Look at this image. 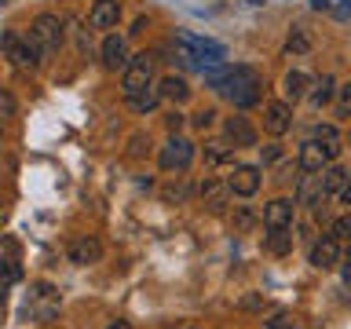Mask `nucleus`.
Returning <instances> with one entry per match:
<instances>
[{
  "mask_svg": "<svg viewBox=\"0 0 351 329\" xmlns=\"http://www.w3.org/2000/svg\"><path fill=\"white\" fill-rule=\"evenodd\" d=\"M208 84L223 99H230L238 110H249L260 103V73L252 66H219V70L205 73Z\"/></svg>",
  "mask_w": 351,
  "mask_h": 329,
  "instance_id": "1",
  "label": "nucleus"
},
{
  "mask_svg": "<svg viewBox=\"0 0 351 329\" xmlns=\"http://www.w3.org/2000/svg\"><path fill=\"white\" fill-rule=\"evenodd\" d=\"M0 48H4V55H8V62L15 66V70H37V66L44 62V51H40V44L29 37H22V33H15V29H8L4 37H0Z\"/></svg>",
  "mask_w": 351,
  "mask_h": 329,
  "instance_id": "2",
  "label": "nucleus"
},
{
  "mask_svg": "<svg viewBox=\"0 0 351 329\" xmlns=\"http://www.w3.org/2000/svg\"><path fill=\"white\" fill-rule=\"evenodd\" d=\"M150 84H154V55L139 51L136 59L125 62V73H121V92H125V99H132V95H139L143 88H150Z\"/></svg>",
  "mask_w": 351,
  "mask_h": 329,
  "instance_id": "3",
  "label": "nucleus"
},
{
  "mask_svg": "<svg viewBox=\"0 0 351 329\" xmlns=\"http://www.w3.org/2000/svg\"><path fill=\"white\" fill-rule=\"evenodd\" d=\"M29 37L40 44V51L44 55H55L62 48V40H66V29H62V19L59 15H51V11H44V15L33 19V26H29Z\"/></svg>",
  "mask_w": 351,
  "mask_h": 329,
  "instance_id": "4",
  "label": "nucleus"
},
{
  "mask_svg": "<svg viewBox=\"0 0 351 329\" xmlns=\"http://www.w3.org/2000/svg\"><path fill=\"white\" fill-rule=\"evenodd\" d=\"M191 161H194V143L183 139V136H172L161 147V154H158V164L165 172H186V169H191Z\"/></svg>",
  "mask_w": 351,
  "mask_h": 329,
  "instance_id": "5",
  "label": "nucleus"
},
{
  "mask_svg": "<svg viewBox=\"0 0 351 329\" xmlns=\"http://www.w3.org/2000/svg\"><path fill=\"white\" fill-rule=\"evenodd\" d=\"M26 311H29V318H33V322H51V318L59 315V293H55L48 282L33 285Z\"/></svg>",
  "mask_w": 351,
  "mask_h": 329,
  "instance_id": "6",
  "label": "nucleus"
},
{
  "mask_svg": "<svg viewBox=\"0 0 351 329\" xmlns=\"http://www.w3.org/2000/svg\"><path fill=\"white\" fill-rule=\"evenodd\" d=\"M293 128V110H289V103H282V99H274V103H267L263 106V132L267 136H285V132Z\"/></svg>",
  "mask_w": 351,
  "mask_h": 329,
  "instance_id": "7",
  "label": "nucleus"
},
{
  "mask_svg": "<svg viewBox=\"0 0 351 329\" xmlns=\"http://www.w3.org/2000/svg\"><path fill=\"white\" fill-rule=\"evenodd\" d=\"M260 183H263V175H260L256 164H234V172H230V180H227L230 194H238V197H252L260 191Z\"/></svg>",
  "mask_w": 351,
  "mask_h": 329,
  "instance_id": "8",
  "label": "nucleus"
},
{
  "mask_svg": "<svg viewBox=\"0 0 351 329\" xmlns=\"http://www.w3.org/2000/svg\"><path fill=\"white\" fill-rule=\"evenodd\" d=\"M99 256H103V241H99L95 234H81V238L70 245V263H77V267L99 263Z\"/></svg>",
  "mask_w": 351,
  "mask_h": 329,
  "instance_id": "9",
  "label": "nucleus"
},
{
  "mask_svg": "<svg viewBox=\"0 0 351 329\" xmlns=\"http://www.w3.org/2000/svg\"><path fill=\"white\" fill-rule=\"evenodd\" d=\"M293 212H296V202L289 197H274V202L263 205V227H293Z\"/></svg>",
  "mask_w": 351,
  "mask_h": 329,
  "instance_id": "10",
  "label": "nucleus"
},
{
  "mask_svg": "<svg viewBox=\"0 0 351 329\" xmlns=\"http://www.w3.org/2000/svg\"><path fill=\"white\" fill-rule=\"evenodd\" d=\"M121 22V4L117 0H95L92 11H88V26L92 29H114Z\"/></svg>",
  "mask_w": 351,
  "mask_h": 329,
  "instance_id": "11",
  "label": "nucleus"
},
{
  "mask_svg": "<svg viewBox=\"0 0 351 329\" xmlns=\"http://www.w3.org/2000/svg\"><path fill=\"white\" fill-rule=\"evenodd\" d=\"M340 263V241L337 238H318L311 245V267L318 271H333Z\"/></svg>",
  "mask_w": 351,
  "mask_h": 329,
  "instance_id": "12",
  "label": "nucleus"
},
{
  "mask_svg": "<svg viewBox=\"0 0 351 329\" xmlns=\"http://www.w3.org/2000/svg\"><path fill=\"white\" fill-rule=\"evenodd\" d=\"M322 202H326L322 175H318V172H307L304 180H300V186H296V205H311V208H318Z\"/></svg>",
  "mask_w": 351,
  "mask_h": 329,
  "instance_id": "13",
  "label": "nucleus"
},
{
  "mask_svg": "<svg viewBox=\"0 0 351 329\" xmlns=\"http://www.w3.org/2000/svg\"><path fill=\"white\" fill-rule=\"evenodd\" d=\"M296 164H300V172H322L326 164H329V154L322 150V143H318V139H307L304 147H300Z\"/></svg>",
  "mask_w": 351,
  "mask_h": 329,
  "instance_id": "14",
  "label": "nucleus"
},
{
  "mask_svg": "<svg viewBox=\"0 0 351 329\" xmlns=\"http://www.w3.org/2000/svg\"><path fill=\"white\" fill-rule=\"evenodd\" d=\"M223 132L234 147H256V128L249 125V117H227Z\"/></svg>",
  "mask_w": 351,
  "mask_h": 329,
  "instance_id": "15",
  "label": "nucleus"
},
{
  "mask_svg": "<svg viewBox=\"0 0 351 329\" xmlns=\"http://www.w3.org/2000/svg\"><path fill=\"white\" fill-rule=\"evenodd\" d=\"M263 249H267L271 256H285V252H293V230L289 227H271L267 234H263Z\"/></svg>",
  "mask_w": 351,
  "mask_h": 329,
  "instance_id": "16",
  "label": "nucleus"
},
{
  "mask_svg": "<svg viewBox=\"0 0 351 329\" xmlns=\"http://www.w3.org/2000/svg\"><path fill=\"white\" fill-rule=\"evenodd\" d=\"M307 73L304 70H289L282 77V95H285V103H300V99L307 95Z\"/></svg>",
  "mask_w": 351,
  "mask_h": 329,
  "instance_id": "17",
  "label": "nucleus"
},
{
  "mask_svg": "<svg viewBox=\"0 0 351 329\" xmlns=\"http://www.w3.org/2000/svg\"><path fill=\"white\" fill-rule=\"evenodd\" d=\"M227 197H230V186L227 183H219V180H205L202 183V202L213 208V212H219V208L227 205Z\"/></svg>",
  "mask_w": 351,
  "mask_h": 329,
  "instance_id": "18",
  "label": "nucleus"
},
{
  "mask_svg": "<svg viewBox=\"0 0 351 329\" xmlns=\"http://www.w3.org/2000/svg\"><path fill=\"white\" fill-rule=\"evenodd\" d=\"M125 37H117V33H110L103 40V66L106 70H117V66H125Z\"/></svg>",
  "mask_w": 351,
  "mask_h": 329,
  "instance_id": "19",
  "label": "nucleus"
},
{
  "mask_svg": "<svg viewBox=\"0 0 351 329\" xmlns=\"http://www.w3.org/2000/svg\"><path fill=\"white\" fill-rule=\"evenodd\" d=\"M311 139L322 143V150L329 154V161L340 158V132H337L333 125H315V136H311Z\"/></svg>",
  "mask_w": 351,
  "mask_h": 329,
  "instance_id": "20",
  "label": "nucleus"
},
{
  "mask_svg": "<svg viewBox=\"0 0 351 329\" xmlns=\"http://www.w3.org/2000/svg\"><path fill=\"white\" fill-rule=\"evenodd\" d=\"M344 180H348V169H340V164L329 161L322 169V191H326V197H337L340 186H344Z\"/></svg>",
  "mask_w": 351,
  "mask_h": 329,
  "instance_id": "21",
  "label": "nucleus"
},
{
  "mask_svg": "<svg viewBox=\"0 0 351 329\" xmlns=\"http://www.w3.org/2000/svg\"><path fill=\"white\" fill-rule=\"evenodd\" d=\"M158 92H161V99H172V103H186L191 99V88H186L183 77H165L158 84Z\"/></svg>",
  "mask_w": 351,
  "mask_h": 329,
  "instance_id": "22",
  "label": "nucleus"
},
{
  "mask_svg": "<svg viewBox=\"0 0 351 329\" xmlns=\"http://www.w3.org/2000/svg\"><path fill=\"white\" fill-rule=\"evenodd\" d=\"M19 278H22V267H19V260H8V263H0V304L8 300L11 285H15Z\"/></svg>",
  "mask_w": 351,
  "mask_h": 329,
  "instance_id": "23",
  "label": "nucleus"
},
{
  "mask_svg": "<svg viewBox=\"0 0 351 329\" xmlns=\"http://www.w3.org/2000/svg\"><path fill=\"white\" fill-rule=\"evenodd\" d=\"M158 103H161V92H158L154 84H150V88H143L139 95H132V99H128V106L136 110V114H150V110L158 106Z\"/></svg>",
  "mask_w": 351,
  "mask_h": 329,
  "instance_id": "24",
  "label": "nucleus"
},
{
  "mask_svg": "<svg viewBox=\"0 0 351 329\" xmlns=\"http://www.w3.org/2000/svg\"><path fill=\"white\" fill-rule=\"evenodd\" d=\"M329 99H333V77H322V81H315V88H311V106L318 110V106H326Z\"/></svg>",
  "mask_w": 351,
  "mask_h": 329,
  "instance_id": "25",
  "label": "nucleus"
},
{
  "mask_svg": "<svg viewBox=\"0 0 351 329\" xmlns=\"http://www.w3.org/2000/svg\"><path fill=\"white\" fill-rule=\"evenodd\" d=\"M329 238L348 241V245H351V212H348V216H340V219H333V227H329Z\"/></svg>",
  "mask_w": 351,
  "mask_h": 329,
  "instance_id": "26",
  "label": "nucleus"
},
{
  "mask_svg": "<svg viewBox=\"0 0 351 329\" xmlns=\"http://www.w3.org/2000/svg\"><path fill=\"white\" fill-rule=\"evenodd\" d=\"M337 117H351V81L337 88Z\"/></svg>",
  "mask_w": 351,
  "mask_h": 329,
  "instance_id": "27",
  "label": "nucleus"
},
{
  "mask_svg": "<svg viewBox=\"0 0 351 329\" xmlns=\"http://www.w3.org/2000/svg\"><path fill=\"white\" fill-rule=\"evenodd\" d=\"M8 260H19V241L11 234H0V263H8Z\"/></svg>",
  "mask_w": 351,
  "mask_h": 329,
  "instance_id": "28",
  "label": "nucleus"
},
{
  "mask_svg": "<svg viewBox=\"0 0 351 329\" xmlns=\"http://www.w3.org/2000/svg\"><path fill=\"white\" fill-rule=\"evenodd\" d=\"M15 99H11V92H4V88H0V121H11L15 117Z\"/></svg>",
  "mask_w": 351,
  "mask_h": 329,
  "instance_id": "29",
  "label": "nucleus"
},
{
  "mask_svg": "<svg viewBox=\"0 0 351 329\" xmlns=\"http://www.w3.org/2000/svg\"><path fill=\"white\" fill-rule=\"evenodd\" d=\"M252 223H256V212H252V208H245V205H241L238 212H234V227H238V230H249Z\"/></svg>",
  "mask_w": 351,
  "mask_h": 329,
  "instance_id": "30",
  "label": "nucleus"
},
{
  "mask_svg": "<svg viewBox=\"0 0 351 329\" xmlns=\"http://www.w3.org/2000/svg\"><path fill=\"white\" fill-rule=\"evenodd\" d=\"M289 51H307L311 48V40H307V33L304 29H293V37H289V44H285Z\"/></svg>",
  "mask_w": 351,
  "mask_h": 329,
  "instance_id": "31",
  "label": "nucleus"
},
{
  "mask_svg": "<svg viewBox=\"0 0 351 329\" xmlns=\"http://www.w3.org/2000/svg\"><path fill=\"white\" fill-rule=\"evenodd\" d=\"M219 161H230V150L227 147H208L205 150V164H219Z\"/></svg>",
  "mask_w": 351,
  "mask_h": 329,
  "instance_id": "32",
  "label": "nucleus"
},
{
  "mask_svg": "<svg viewBox=\"0 0 351 329\" xmlns=\"http://www.w3.org/2000/svg\"><path fill=\"white\" fill-rule=\"evenodd\" d=\"M143 147H150V139L143 136V132H136V136L128 139V154H132V158H139V154H143Z\"/></svg>",
  "mask_w": 351,
  "mask_h": 329,
  "instance_id": "33",
  "label": "nucleus"
},
{
  "mask_svg": "<svg viewBox=\"0 0 351 329\" xmlns=\"http://www.w3.org/2000/svg\"><path fill=\"white\" fill-rule=\"evenodd\" d=\"M213 121H216V110H202V114H194V128H213Z\"/></svg>",
  "mask_w": 351,
  "mask_h": 329,
  "instance_id": "34",
  "label": "nucleus"
},
{
  "mask_svg": "<svg viewBox=\"0 0 351 329\" xmlns=\"http://www.w3.org/2000/svg\"><path fill=\"white\" fill-rule=\"evenodd\" d=\"M186 194H191V191H186V183H180V186H165V197H169V202H183Z\"/></svg>",
  "mask_w": 351,
  "mask_h": 329,
  "instance_id": "35",
  "label": "nucleus"
},
{
  "mask_svg": "<svg viewBox=\"0 0 351 329\" xmlns=\"http://www.w3.org/2000/svg\"><path fill=\"white\" fill-rule=\"evenodd\" d=\"M238 307H241V311H260V307H263V300H260V296H241V300H238Z\"/></svg>",
  "mask_w": 351,
  "mask_h": 329,
  "instance_id": "36",
  "label": "nucleus"
},
{
  "mask_svg": "<svg viewBox=\"0 0 351 329\" xmlns=\"http://www.w3.org/2000/svg\"><path fill=\"white\" fill-rule=\"evenodd\" d=\"M165 125H169V132H172V136H180V128H183V114H176V110H172V114L165 117Z\"/></svg>",
  "mask_w": 351,
  "mask_h": 329,
  "instance_id": "37",
  "label": "nucleus"
},
{
  "mask_svg": "<svg viewBox=\"0 0 351 329\" xmlns=\"http://www.w3.org/2000/svg\"><path fill=\"white\" fill-rule=\"evenodd\" d=\"M337 202H340V205H351V172H348V180H344V186H340Z\"/></svg>",
  "mask_w": 351,
  "mask_h": 329,
  "instance_id": "38",
  "label": "nucleus"
},
{
  "mask_svg": "<svg viewBox=\"0 0 351 329\" xmlns=\"http://www.w3.org/2000/svg\"><path fill=\"white\" fill-rule=\"evenodd\" d=\"M263 329H293V322H289V315H278V318H271Z\"/></svg>",
  "mask_w": 351,
  "mask_h": 329,
  "instance_id": "39",
  "label": "nucleus"
},
{
  "mask_svg": "<svg viewBox=\"0 0 351 329\" xmlns=\"http://www.w3.org/2000/svg\"><path fill=\"white\" fill-rule=\"evenodd\" d=\"M278 158H282V147H278V143H271V147L263 150V164H271V161H278Z\"/></svg>",
  "mask_w": 351,
  "mask_h": 329,
  "instance_id": "40",
  "label": "nucleus"
},
{
  "mask_svg": "<svg viewBox=\"0 0 351 329\" xmlns=\"http://www.w3.org/2000/svg\"><path fill=\"white\" fill-rule=\"evenodd\" d=\"M337 19H351V0H340V4H333Z\"/></svg>",
  "mask_w": 351,
  "mask_h": 329,
  "instance_id": "41",
  "label": "nucleus"
},
{
  "mask_svg": "<svg viewBox=\"0 0 351 329\" xmlns=\"http://www.w3.org/2000/svg\"><path fill=\"white\" fill-rule=\"evenodd\" d=\"M340 278H344V285H351V256L340 263Z\"/></svg>",
  "mask_w": 351,
  "mask_h": 329,
  "instance_id": "42",
  "label": "nucleus"
},
{
  "mask_svg": "<svg viewBox=\"0 0 351 329\" xmlns=\"http://www.w3.org/2000/svg\"><path fill=\"white\" fill-rule=\"evenodd\" d=\"M278 180H282V183L293 180V164H282V169H278Z\"/></svg>",
  "mask_w": 351,
  "mask_h": 329,
  "instance_id": "43",
  "label": "nucleus"
},
{
  "mask_svg": "<svg viewBox=\"0 0 351 329\" xmlns=\"http://www.w3.org/2000/svg\"><path fill=\"white\" fill-rule=\"evenodd\" d=\"M106 329H132V322H125V318H117V322H110Z\"/></svg>",
  "mask_w": 351,
  "mask_h": 329,
  "instance_id": "44",
  "label": "nucleus"
},
{
  "mask_svg": "<svg viewBox=\"0 0 351 329\" xmlns=\"http://www.w3.org/2000/svg\"><path fill=\"white\" fill-rule=\"evenodd\" d=\"M249 4H263V0H249Z\"/></svg>",
  "mask_w": 351,
  "mask_h": 329,
  "instance_id": "45",
  "label": "nucleus"
},
{
  "mask_svg": "<svg viewBox=\"0 0 351 329\" xmlns=\"http://www.w3.org/2000/svg\"><path fill=\"white\" fill-rule=\"evenodd\" d=\"M0 219H4V208H0Z\"/></svg>",
  "mask_w": 351,
  "mask_h": 329,
  "instance_id": "46",
  "label": "nucleus"
},
{
  "mask_svg": "<svg viewBox=\"0 0 351 329\" xmlns=\"http://www.w3.org/2000/svg\"><path fill=\"white\" fill-rule=\"evenodd\" d=\"M0 4H8V0H0Z\"/></svg>",
  "mask_w": 351,
  "mask_h": 329,
  "instance_id": "47",
  "label": "nucleus"
},
{
  "mask_svg": "<svg viewBox=\"0 0 351 329\" xmlns=\"http://www.w3.org/2000/svg\"><path fill=\"white\" fill-rule=\"evenodd\" d=\"M0 139H4V132H0Z\"/></svg>",
  "mask_w": 351,
  "mask_h": 329,
  "instance_id": "48",
  "label": "nucleus"
}]
</instances>
